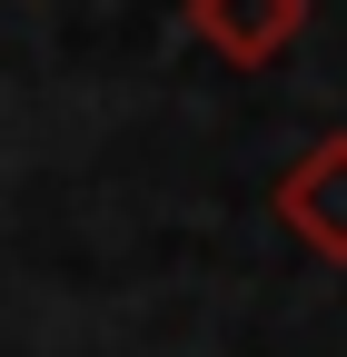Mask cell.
I'll return each mask as SVG.
<instances>
[{
	"label": "cell",
	"mask_w": 347,
	"mask_h": 357,
	"mask_svg": "<svg viewBox=\"0 0 347 357\" xmlns=\"http://www.w3.org/2000/svg\"><path fill=\"white\" fill-rule=\"evenodd\" d=\"M278 218H288V238L308 248V258L347 268V129H327L318 149L288 159V178H278Z\"/></svg>",
	"instance_id": "cell-1"
},
{
	"label": "cell",
	"mask_w": 347,
	"mask_h": 357,
	"mask_svg": "<svg viewBox=\"0 0 347 357\" xmlns=\"http://www.w3.org/2000/svg\"><path fill=\"white\" fill-rule=\"evenodd\" d=\"M189 40H208L229 70H268L298 50V30H308V0H179Z\"/></svg>",
	"instance_id": "cell-2"
}]
</instances>
